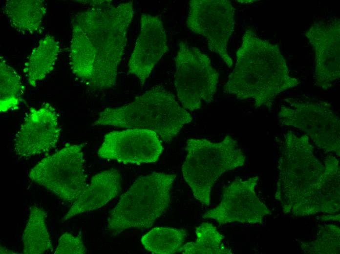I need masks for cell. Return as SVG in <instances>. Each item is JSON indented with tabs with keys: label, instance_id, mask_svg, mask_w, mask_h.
Here are the masks:
<instances>
[{
	"label": "cell",
	"instance_id": "1",
	"mask_svg": "<svg viewBox=\"0 0 340 254\" xmlns=\"http://www.w3.org/2000/svg\"><path fill=\"white\" fill-rule=\"evenodd\" d=\"M72 18L70 65L72 73L96 89L114 86L133 16L131 1H91Z\"/></svg>",
	"mask_w": 340,
	"mask_h": 254
},
{
	"label": "cell",
	"instance_id": "2",
	"mask_svg": "<svg viewBox=\"0 0 340 254\" xmlns=\"http://www.w3.org/2000/svg\"><path fill=\"white\" fill-rule=\"evenodd\" d=\"M275 198L284 213L296 216L335 213L340 207V180L327 174L306 135L288 130L280 146Z\"/></svg>",
	"mask_w": 340,
	"mask_h": 254
},
{
	"label": "cell",
	"instance_id": "3",
	"mask_svg": "<svg viewBox=\"0 0 340 254\" xmlns=\"http://www.w3.org/2000/svg\"><path fill=\"white\" fill-rule=\"evenodd\" d=\"M236 56L224 92L239 100L254 99L256 108H271L276 96L299 84L290 76L278 46L260 39L252 29L246 30Z\"/></svg>",
	"mask_w": 340,
	"mask_h": 254
},
{
	"label": "cell",
	"instance_id": "4",
	"mask_svg": "<svg viewBox=\"0 0 340 254\" xmlns=\"http://www.w3.org/2000/svg\"><path fill=\"white\" fill-rule=\"evenodd\" d=\"M192 117L163 86H152L129 104L101 111L93 126L148 128L170 143Z\"/></svg>",
	"mask_w": 340,
	"mask_h": 254
},
{
	"label": "cell",
	"instance_id": "5",
	"mask_svg": "<svg viewBox=\"0 0 340 254\" xmlns=\"http://www.w3.org/2000/svg\"><path fill=\"white\" fill-rule=\"evenodd\" d=\"M175 174L154 172L138 177L111 210L107 222L113 234L150 228L170 205Z\"/></svg>",
	"mask_w": 340,
	"mask_h": 254
},
{
	"label": "cell",
	"instance_id": "6",
	"mask_svg": "<svg viewBox=\"0 0 340 254\" xmlns=\"http://www.w3.org/2000/svg\"><path fill=\"white\" fill-rule=\"evenodd\" d=\"M182 167L185 180L194 197L209 206L212 187L220 176L244 165L246 157L238 142L229 135L218 143L206 139H189Z\"/></svg>",
	"mask_w": 340,
	"mask_h": 254
},
{
	"label": "cell",
	"instance_id": "7",
	"mask_svg": "<svg viewBox=\"0 0 340 254\" xmlns=\"http://www.w3.org/2000/svg\"><path fill=\"white\" fill-rule=\"evenodd\" d=\"M84 144L67 145L32 168L29 178L64 201L73 203L86 188Z\"/></svg>",
	"mask_w": 340,
	"mask_h": 254
},
{
	"label": "cell",
	"instance_id": "8",
	"mask_svg": "<svg viewBox=\"0 0 340 254\" xmlns=\"http://www.w3.org/2000/svg\"><path fill=\"white\" fill-rule=\"evenodd\" d=\"M175 61L174 84L183 107L192 112L199 109L203 102L213 101L219 73L211 65L208 56L180 41Z\"/></svg>",
	"mask_w": 340,
	"mask_h": 254
},
{
	"label": "cell",
	"instance_id": "9",
	"mask_svg": "<svg viewBox=\"0 0 340 254\" xmlns=\"http://www.w3.org/2000/svg\"><path fill=\"white\" fill-rule=\"evenodd\" d=\"M286 100L288 104L281 105L277 114L281 125L303 131L317 148L339 156L340 121L329 103Z\"/></svg>",
	"mask_w": 340,
	"mask_h": 254
},
{
	"label": "cell",
	"instance_id": "10",
	"mask_svg": "<svg viewBox=\"0 0 340 254\" xmlns=\"http://www.w3.org/2000/svg\"><path fill=\"white\" fill-rule=\"evenodd\" d=\"M187 27L203 36L209 50L217 54L231 68L233 62L227 48L234 32L235 9L228 0H192L189 2Z\"/></svg>",
	"mask_w": 340,
	"mask_h": 254
},
{
	"label": "cell",
	"instance_id": "11",
	"mask_svg": "<svg viewBox=\"0 0 340 254\" xmlns=\"http://www.w3.org/2000/svg\"><path fill=\"white\" fill-rule=\"evenodd\" d=\"M258 181L257 176L246 180L236 177L224 188L220 204L205 212L202 218L214 219L219 225L234 222L262 223L264 216L272 212L255 194Z\"/></svg>",
	"mask_w": 340,
	"mask_h": 254
},
{
	"label": "cell",
	"instance_id": "12",
	"mask_svg": "<svg viewBox=\"0 0 340 254\" xmlns=\"http://www.w3.org/2000/svg\"><path fill=\"white\" fill-rule=\"evenodd\" d=\"M163 149L161 141L155 131L132 128L106 134L97 153L104 159L139 164L156 162Z\"/></svg>",
	"mask_w": 340,
	"mask_h": 254
},
{
	"label": "cell",
	"instance_id": "13",
	"mask_svg": "<svg viewBox=\"0 0 340 254\" xmlns=\"http://www.w3.org/2000/svg\"><path fill=\"white\" fill-rule=\"evenodd\" d=\"M61 129L55 108L49 103L29 110L14 139V151L21 158L48 152L59 142Z\"/></svg>",
	"mask_w": 340,
	"mask_h": 254
},
{
	"label": "cell",
	"instance_id": "14",
	"mask_svg": "<svg viewBox=\"0 0 340 254\" xmlns=\"http://www.w3.org/2000/svg\"><path fill=\"white\" fill-rule=\"evenodd\" d=\"M305 36L315 52V85L326 90L340 75L339 18L315 21Z\"/></svg>",
	"mask_w": 340,
	"mask_h": 254
},
{
	"label": "cell",
	"instance_id": "15",
	"mask_svg": "<svg viewBox=\"0 0 340 254\" xmlns=\"http://www.w3.org/2000/svg\"><path fill=\"white\" fill-rule=\"evenodd\" d=\"M168 50L167 36L161 19L143 14L140 32L128 64V73L135 75L143 85Z\"/></svg>",
	"mask_w": 340,
	"mask_h": 254
},
{
	"label": "cell",
	"instance_id": "16",
	"mask_svg": "<svg viewBox=\"0 0 340 254\" xmlns=\"http://www.w3.org/2000/svg\"><path fill=\"white\" fill-rule=\"evenodd\" d=\"M121 185V175L116 169H111L96 174L72 203L62 220L66 221L76 215L101 208L118 196Z\"/></svg>",
	"mask_w": 340,
	"mask_h": 254
},
{
	"label": "cell",
	"instance_id": "17",
	"mask_svg": "<svg viewBox=\"0 0 340 254\" xmlns=\"http://www.w3.org/2000/svg\"><path fill=\"white\" fill-rule=\"evenodd\" d=\"M3 13L11 26L17 31L34 34L42 29L46 12L41 0H9L3 7Z\"/></svg>",
	"mask_w": 340,
	"mask_h": 254
},
{
	"label": "cell",
	"instance_id": "18",
	"mask_svg": "<svg viewBox=\"0 0 340 254\" xmlns=\"http://www.w3.org/2000/svg\"><path fill=\"white\" fill-rule=\"evenodd\" d=\"M60 52L59 43L54 37L48 35L40 41L24 66L29 85L35 86L53 70Z\"/></svg>",
	"mask_w": 340,
	"mask_h": 254
},
{
	"label": "cell",
	"instance_id": "19",
	"mask_svg": "<svg viewBox=\"0 0 340 254\" xmlns=\"http://www.w3.org/2000/svg\"><path fill=\"white\" fill-rule=\"evenodd\" d=\"M46 217V213L42 208L35 205L31 206L22 235L23 254H41L52 250Z\"/></svg>",
	"mask_w": 340,
	"mask_h": 254
},
{
	"label": "cell",
	"instance_id": "20",
	"mask_svg": "<svg viewBox=\"0 0 340 254\" xmlns=\"http://www.w3.org/2000/svg\"><path fill=\"white\" fill-rule=\"evenodd\" d=\"M182 229L158 227L144 235L141 243L145 249L154 254H172L179 252L187 236Z\"/></svg>",
	"mask_w": 340,
	"mask_h": 254
},
{
	"label": "cell",
	"instance_id": "21",
	"mask_svg": "<svg viewBox=\"0 0 340 254\" xmlns=\"http://www.w3.org/2000/svg\"><path fill=\"white\" fill-rule=\"evenodd\" d=\"M196 239L183 244L179 252L184 254H232L222 243L225 236L212 223L204 222L196 228Z\"/></svg>",
	"mask_w": 340,
	"mask_h": 254
},
{
	"label": "cell",
	"instance_id": "22",
	"mask_svg": "<svg viewBox=\"0 0 340 254\" xmlns=\"http://www.w3.org/2000/svg\"><path fill=\"white\" fill-rule=\"evenodd\" d=\"M24 87L20 76L0 57V111L18 109L23 100Z\"/></svg>",
	"mask_w": 340,
	"mask_h": 254
},
{
	"label": "cell",
	"instance_id": "23",
	"mask_svg": "<svg viewBox=\"0 0 340 254\" xmlns=\"http://www.w3.org/2000/svg\"><path fill=\"white\" fill-rule=\"evenodd\" d=\"M301 247L308 254H339L340 228L332 224L323 227L315 241L302 242Z\"/></svg>",
	"mask_w": 340,
	"mask_h": 254
},
{
	"label": "cell",
	"instance_id": "24",
	"mask_svg": "<svg viewBox=\"0 0 340 254\" xmlns=\"http://www.w3.org/2000/svg\"><path fill=\"white\" fill-rule=\"evenodd\" d=\"M87 250L81 235L66 232L59 238L55 254H85Z\"/></svg>",
	"mask_w": 340,
	"mask_h": 254
},
{
	"label": "cell",
	"instance_id": "25",
	"mask_svg": "<svg viewBox=\"0 0 340 254\" xmlns=\"http://www.w3.org/2000/svg\"><path fill=\"white\" fill-rule=\"evenodd\" d=\"M0 254H16L13 251L1 246V245H0Z\"/></svg>",
	"mask_w": 340,
	"mask_h": 254
}]
</instances>
